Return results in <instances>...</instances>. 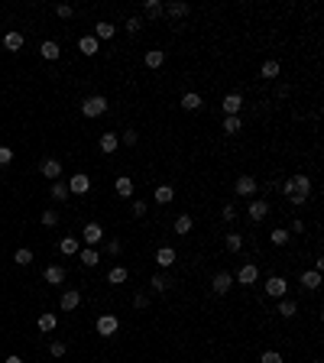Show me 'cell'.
Instances as JSON below:
<instances>
[{
	"label": "cell",
	"instance_id": "obj_42",
	"mask_svg": "<svg viewBox=\"0 0 324 363\" xmlns=\"http://www.w3.org/2000/svg\"><path fill=\"white\" fill-rule=\"evenodd\" d=\"M259 363H282V353L279 350H266L263 357H259Z\"/></svg>",
	"mask_w": 324,
	"mask_h": 363
},
{
	"label": "cell",
	"instance_id": "obj_50",
	"mask_svg": "<svg viewBox=\"0 0 324 363\" xmlns=\"http://www.w3.org/2000/svg\"><path fill=\"white\" fill-rule=\"evenodd\" d=\"M133 305H136V308H146V305H149V298L143 295V292H136V295H133Z\"/></svg>",
	"mask_w": 324,
	"mask_h": 363
},
{
	"label": "cell",
	"instance_id": "obj_5",
	"mask_svg": "<svg viewBox=\"0 0 324 363\" xmlns=\"http://www.w3.org/2000/svg\"><path fill=\"white\" fill-rule=\"evenodd\" d=\"M263 289H266V295H269V298H285L288 282H285L282 276H269V279H266V285H263Z\"/></svg>",
	"mask_w": 324,
	"mask_h": 363
},
{
	"label": "cell",
	"instance_id": "obj_26",
	"mask_svg": "<svg viewBox=\"0 0 324 363\" xmlns=\"http://www.w3.org/2000/svg\"><path fill=\"white\" fill-rule=\"evenodd\" d=\"M36 324H39V331H43V334H49V331H55V324H59V318L46 311V314H39V321H36Z\"/></svg>",
	"mask_w": 324,
	"mask_h": 363
},
{
	"label": "cell",
	"instance_id": "obj_46",
	"mask_svg": "<svg viewBox=\"0 0 324 363\" xmlns=\"http://www.w3.org/2000/svg\"><path fill=\"white\" fill-rule=\"evenodd\" d=\"M146 201H133V217H146Z\"/></svg>",
	"mask_w": 324,
	"mask_h": 363
},
{
	"label": "cell",
	"instance_id": "obj_48",
	"mask_svg": "<svg viewBox=\"0 0 324 363\" xmlns=\"http://www.w3.org/2000/svg\"><path fill=\"white\" fill-rule=\"evenodd\" d=\"M136 140H140L136 130H127V133H123V143H127V146H136Z\"/></svg>",
	"mask_w": 324,
	"mask_h": 363
},
{
	"label": "cell",
	"instance_id": "obj_38",
	"mask_svg": "<svg viewBox=\"0 0 324 363\" xmlns=\"http://www.w3.org/2000/svg\"><path fill=\"white\" fill-rule=\"evenodd\" d=\"M288 237H292V234H288V230H282V227H275V230H272V234H269V240H272L275 246H285V243H288Z\"/></svg>",
	"mask_w": 324,
	"mask_h": 363
},
{
	"label": "cell",
	"instance_id": "obj_21",
	"mask_svg": "<svg viewBox=\"0 0 324 363\" xmlns=\"http://www.w3.org/2000/svg\"><path fill=\"white\" fill-rule=\"evenodd\" d=\"M114 191H117L120 198H133V182H130L127 175H120V179L114 182Z\"/></svg>",
	"mask_w": 324,
	"mask_h": 363
},
{
	"label": "cell",
	"instance_id": "obj_47",
	"mask_svg": "<svg viewBox=\"0 0 324 363\" xmlns=\"http://www.w3.org/2000/svg\"><path fill=\"white\" fill-rule=\"evenodd\" d=\"M55 13H59L62 20H68V17H72L75 10H72V7H68V4H59V7H55Z\"/></svg>",
	"mask_w": 324,
	"mask_h": 363
},
{
	"label": "cell",
	"instance_id": "obj_14",
	"mask_svg": "<svg viewBox=\"0 0 324 363\" xmlns=\"http://www.w3.org/2000/svg\"><path fill=\"white\" fill-rule=\"evenodd\" d=\"M39 172H43L46 179H59L62 175V162L59 159H43L39 162Z\"/></svg>",
	"mask_w": 324,
	"mask_h": 363
},
{
	"label": "cell",
	"instance_id": "obj_7",
	"mask_svg": "<svg viewBox=\"0 0 324 363\" xmlns=\"http://www.w3.org/2000/svg\"><path fill=\"white\" fill-rule=\"evenodd\" d=\"M246 214H250V221H263V217L269 214V201H263V198H250Z\"/></svg>",
	"mask_w": 324,
	"mask_h": 363
},
{
	"label": "cell",
	"instance_id": "obj_29",
	"mask_svg": "<svg viewBox=\"0 0 324 363\" xmlns=\"http://www.w3.org/2000/svg\"><path fill=\"white\" fill-rule=\"evenodd\" d=\"M143 13H146L149 20H156V17H162V13H165V4H159V0H146Z\"/></svg>",
	"mask_w": 324,
	"mask_h": 363
},
{
	"label": "cell",
	"instance_id": "obj_6",
	"mask_svg": "<svg viewBox=\"0 0 324 363\" xmlns=\"http://www.w3.org/2000/svg\"><path fill=\"white\" fill-rule=\"evenodd\" d=\"M81 240H85L88 246H98L101 240H104V227H101L98 221H91V224H85V230H81Z\"/></svg>",
	"mask_w": 324,
	"mask_h": 363
},
{
	"label": "cell",
	"instance_id": "obj_30",
	"mask_svg": "<svg viewBox=\"0 0 324 363\" xmlns=\"http://www.w3.org/2000/svg\"><path fill=\"white\" fill-rule=\"evenodd\" d=\"M59 250L65 253V256H75V253L81 250V243L75 240V237H62V243H59Z\"/></svg>",
	"mask_w": 324,
	"mask_h": 363
},
{
	"label": "cell",
	"instance_id": "obj_44",
	"mask_svg": "<svg viewBox=\"0 0 324 363\" xmlns=\"http://www.w3.org/2000/svg\"><path fill=\"white\" fill-rule=\"evenodd\" d=\"M65 350H68V347L62 344V340H52V347H49V353H52V357H65Z\"/></svg>",
	"mask_w": 324,
	"mask_h": 363
},
{
	"label": "cell",
	"instance_id": "obj_15",
	"mask_svg": "<svg viewBox=\"0 0 324 363\" xmlns=\"http://www.w3.org/2000/svg\"><path fill=\"white\" fill-rule=\"evenodd\" d=\"M81 253V263L88 266V269H94V266L101 263V253H98V246H85V250H78Z\"/></svg>",
	"mask_w": 324,
	"mask_h": 363
},
{
	"label": "cell",
	"instance_id": "obj_2",
	"mask_svg": "<svg viewBox=\"0 0 324 363\" xmlns=\"http://www.w3.org/2000/svg\"><path fill=\"white\" fill-rule=\"evenodd\" d=\"M104 111H107V101L101 98V94H94V98H85V101H81V114H85V117H101Z\"/></svg>",
	"mask_w": 324,
	"mask_h": 363
},
{
	"label": "cell",
	"instance_id": "obj_13",
	"mask_svg": "<svg viewBox=\"0 0 324 363\" xmlns=\"http://www.w3.org/2000/svg\"><path fill=\"white\" fill-rule=\"evenodd\" d=\"M78 52H81V56H98V52H101V43L94 36H81L78 39Z\"/></svg>",
	"mask_w": 324,
	"mask_h": 363
},
{
	"label": "cell",
	"instance_id": "obj_31",
	"mask_svg": "<svg viewBox=\"0 0 324 363\" xmlns=\"http://www.w3.org/2000/svg\"><path fill=\"white\" fill-rule=\"evenodd\" d=\"M114 23H98V26H94V39H98V43H101V39H114Z\"/></svg>",
	"mask_w": 324,
	"mask_h": 363
},
{
	"label": "cell",
	"instance_id": "obj_18",
	"mask_svg": "<svg viewBox=\"0 0 324 363\" xmlns=\"http://www.w3.org/2000/svg\"><path fill=\"white\" fill-rule=\"evenodd\" d=\"M4 46H7V49H10V52H20V49H23V33L10 30V33H7V36H4Z\"/></svg>",
	"mask_w": 324,
	"mask_h": 363
},
{
	"label": "cell",
	"instance_id": "obj_39",
	"mask_svg": "<svg viewBox=\"0 0 324 363\" xmlns=\"http://www.w3.org/2000/svg\"><path fill=\"white\" fill-rule=\"evenodd\" d=\"M165 13H169L172 20H175V17H185V13H188V4H165Z\"/></svg>",
	"mask_w": 324,
	"mask_h": 363
},
{
	"label": "cell",
	"instance_id": "obj_45",
	"mask_svg": "<svg viewBox=\"0 0 324 363\" xmlns=\"http://www.w3.org/2000/svg\"><path fill=\"white\" fill-rule=\"evenodd\" d=\"M140 30H143V20L140 17H130L127 20V33H140Z\"/></svg>",
	"mask_w": 324,
	"mask_h": 363
},
{
	"label": "cell",
	"instance_id": "obj_52",
	"mask_svg": "<svg viewBox=\"0 0 324 363\" xmlns=\"http://www.w3.org/2000/svg\"><path fill=\"white\" fill-rule=\"evenodd\" d=\"M4 363H23V360H20V357H17V353H10V357H7Z\"/></svg>",
	"mask_w": 324,
	"mask_h": 363
},
{
	"label": "cell",
	"instance_id": "obj_40",
	"mask_svg": "<svg viewBox=\"0 0 324 363\" xmlns=\"http://www.w3.org/2000/svg\"><path fill=\"white\" fill-rule=\"evenodd\" d=\"M227 250L240 253V250H243V237H240V234H227Z\"/></svg>",
	"mask_w": 324,
	"mask_h": 363
},
{
	"label": "cell",
	"instance_id": "obj_51",
	"mask_svg": "<svg viewBox=\"0 0 324 363\" xmlns=\"http://www.w3.org/2000/svg\"><path fill=\"white\" fill-rule=\"evenodd\" d=\"M107 253H114V256H117V253H120V240H110L107 243Z\"/></svg>",
	"mask_w": 324,
	"mask_h": 363
},
{
	"label": "cell",
	"instance_id": "obj_11",
	"mask_svg": "<svg viewBox=\"0 0 324 363\" xmlns=\"http://www.w3.org/2000/svg\"><path fill=\"white\" fill-rule=\"evenodd\" d=\"M240 107H243V98H240L237 91H230V94L224 98V117H237Z\"/></svg>",
	"mask_w": 324,
	"mask_h": 363
},
{
	"label": "cell",
	"instance_id": "obj_37",
	"mask_svg": "<svg viewBox=\"0 0 324 363\" xmlns=\"http://www.w3.org/2000/svg\"><path fill=\"white\" fill-rule=\"evenodd\" d=\"M240 127H243V123H240V117H224V133H227V136L240 133Z\"/></svg>",
	"mask_w": 324,
	"mask_h": 363
},
{
	"label": "cell",
	"instance_id": "obj_34",
	"mask_svg": "<svg viewBox=\"0 0 324 363\" xmlns=\"http://www.w3.org/2000/svg\"><path fill=\"white\" fill-rule=\"evenodd\" d=\"M259 72H263V78H279V62H275V59L263 62V68H259Z\"/></svg>",
	"mask_w": 324,
	"mask_h": 363
},
{
	"label": "cell",
	"instance_id": "obj_1",
	"mask_svg": "<svg viewBox=\"0 0 324 363\" xmlns=\"http://www.w3.org/2000/svg\"><path fill=\"white\" fill-rule=\"evenodd\" d=\"M282 191H285V198L295 204V208H301L305 198L311 195V179H308V175H292V179L282 185Z\"/></svg>",
	"mask_w": 324,
	"mask_h": 363
},
{
	"label": "cell",
	"instance_id": "obj_28",
	"mask_svg": "<svg viewBox=\"0 0 324 363\" xmlns=\"http://www.w3.org/2000/svg\"><path fill=\"white\" fill-rule=\"evenodd\" d=\"M143 62H146V68H162V62H165V52L153 49V52H146V56H143Z\"/></svg>",
	"mask_w": 324,
	"mask_h": 363
},
{
	"label": "cell",
	"instance_id": "obj_10",
	"mask_svg": "<svg viewBox=\"0 0 324 363\" xmlns=\"http://www.w3.org/2000/svg\"><path fill=\"white\" fill-rule=\"evenodd\" d=\"M117 327H120L117 314H101V318H98V334H101V337H110V334H117Z\"/></svg>",
	"mask_w": 324,
	"mask_h": 363
},
{
	"label": "cell",
	"instance_id": "obj_17",
	"mask_svg": "<svg viewBox=\"0 0 324 363\" xmlns=\"http://www.w3.org/2000/svg\"><path fill=\"white\" fill-rule=\"evenodd\" d=\"M301 285H305L308 292H314L321 285V272L318 269H305V272H301Z\"/></svg>",
	"mask_w": 324,
	"mask_h": 363
},
{
	"label": "cell",
	"instance_id": "obj_3",
	"mask_svg": "<svg viewBox=\"0 0 324 363\" xmlns=\"http://www.w3.org/2000/svg\"><path fill=\"white\" fill-rule=\"evenodd\" d=\"M233 289V276L230 272H214V279H211V292H214V295H227V292Z\"/></svg>",
	"mask_w": 324,
	"mask_h": 363
},
{
	"label": "cell",
	"instance_id": "obj_4",
	"mask_svg": "<svg viewBox=\"0 0 324 363\" xmlns=\"http://www.w3.org/2000/svg\"><path fill=\"white\" fill-rule=\"evenodd\" d=\"M256 188H259V182L253 179V175H240V179L233 182V191H237L240 198H253V195H256Z\"/></svg>",
	"mask_w": 324,
	"mask_h": 363
},
{
	"label": "cell",
	"instance_id": "obj_49",
	"mask_svg": "<svg viewBox=\"0 0 324 363\" xmlns=\"http://www.w3.org/2000/svg\"><path fill=\"white\" fill-rule=\"evenodd\" d=\"M220 214H224V221H233V217H237V208H233V204H224Z\"/></svg>",
	"mask_w": 324,
	"mask_h": 363
},
{
	"label": "cell",
	"instance_id": "obj_9",
	"mask_svg": "<svg viewBox=\"0 0 324 363\" xmlns=\"http://www.w3.org/2000/svg\"><path fill=\"white\" fill-rule=\"evenodd\" d=\"M68 185V191L72 195H88V188H91V179H88L85 172H75L72 175V182H65Z\"/></svg>",
	"mask_w": 324,
	"mask_h": 363
},
{
	"label": "cell",
	"instance_id": "obj_27",
	"mask_svg": "<svg viewBox=\"0 0 324 363\" xmlns=\"http://www.w3.org/2000/svg\"><path fill=\"white\" fill-rule=\"evenodd\" d=\"M275 311L282 314V318H295V311H298V305L292 302V298H279V308Z\"/></svg>",
	"mask_w": 324,
	"mask_h": 363
},
{
	"label": "cell",
	"instance_id": "obj_35",
	"mask_svg": "<svg viewBox=\"0 0 324 363\" xmlns=\"http://www.w3.org/2000/svg\"><path fill=\"white\" fill-rule=\"evenodd\" d=\"M68 195H72V191H68L65 182H52V198H55V201H65Z\"/></svg>",
	"mask_w": 324,
	"mask_h": 363
},
{
	"label": "cell",
	"instance_id": "obj_12",
	"mask_svg": "<svg viewBox=\"0 0 324 363\" xmlns=\"http://www.w3.org/2000/svg\"><path fill=\"white\" fill-rule=\"evenodd\" d=\"M175 250H172V246H159V250H156V263L162 266V269H172V266H175Z\"/></svg>",
	"mask_w": 324,
	"mask_h": 363
},
{
	"label": "cell",
	"instance_id": "obj_24",
	"mask_svg": "<svg viewBox=\"0 0 324 363\" xmlns=\"http://www.w3.org/2000/svg\"><path fill=\"white\" fill-rule=\"evenodd\" d=\"M117 146H120V136L117 133H104L101 136V153H117Z\"/></svg>",
	"mask_w": 324,
	"mask_h": 363
},
{
	"label": "cell",
	"instance_id": "obj_43",
	"mask_svg": "<svg viewBox=\"0 0 324 363\" xmlns=\"http://www.w3.org/2000/svg\"><path fill=\"white\" fill-rule=\"evenodd\" d=\"M13 162V149L10 146H0V166H10Z\"/></svg>",
	"mask_w": 324,
	"mask_h": 363
},
{
	"label": "cell",
	"instance_id": "obj_25",
	"mask_svg": "<svg viewBox=\"0 0 324 363\" xmlns=\"http://www.w3.org/2000/svg\"><path fill=\"white\" fill-rule=\"evenodd\" d=\"M149 285H153V292H169V285H172V279L165 276V272H156L153 279H149Z\"/></svg>",
	"mask_w": 324,
	"mask_h": 363
},
{
	"label": "cell",
	"instance_id": "obj_41",
	"mask_svg": "<svg viewBox=\"0 0 324 363\" xmlns=\"http://www.w3.org/2000/svg\"><path fill=\"white\" fill-rule=\"evenodd\" d=\"M55 224H59V214H55L52 208H46L43 211V227H55Z\"/></svg>",
	"mask_w": 324,
	"mask_h": 363
},
{
	"label": "cell",
	"instance_id": "obj_23",
	"mask_svg": "<svg viewBox=\"0 0 324 363\" xmlns=\"http://www.w3.org/2000/svg\"><path fill=\"white\" fill-rule=\"evenodd\" d=\"M39 52H43V59H46V62H55V59L62 56L59 43H52V39H49V43H43V46H39Z\"/></svg>",
	"mask_w": 324,
	"mask_h": 363
},
{
	"label": "cell",
	"instance_id": "obj_8",
	"mask_svg": "<svg viewBox=\"0 0 324 363\" xmlns=\"http://www.w3.org/2000/svg\"><path fill=\"white\" fill-rule=\"evenodd\" d=\"M237 282H240V285H256V282H259V269H256V263H246V266H240V272H237Z\"/></svg>",
	"mask_w": 324,
	"mask_h": 363
},
{
	"label": "cell",
	"instance_id": "obj_33",
	"mask_svg": "<svg viewBox=\"0 0 324 363\" xmlns=\"http://www.w3.org/2000/svg\"><path fill=\"white\" fill-rule=\"evenodd\" d=\"M13 259H17V266H30L33 263V250L30 246H20V250L13 253Z\"/></svg>",
	"mask_w": 324,
	"mask_h": 363
},
{
	"label": "cell",
	"instance_id": "obj_19",
	"mask_svg": "<svg viewBox=\"0 0 324 363\" xmlns=\"http://www.w3.org/2000/svg\"><path fill=\"white\" fill-rule=\"evenodd\" d=\"M182 107H185V111H201V107H204L201 94H198V91H188V94L182 98Z\"/></svg>",
	"mask_w": 324,
	"mask_h": 363
},
{
	"label": "cell",
	"instance_id": "obj_36",
	"mask_svg": "<svg viewBox=\"0 0 324 363\" xmlns=\"http://www.w3.org/2000/svg\"><path fill=\"white\" fill-rule=\"evenodd\" d=\"M175 234H191V217L188 214H178L175 217Z\"/></svg>",
	"mask_w": 324,
	"mask_h": 363
},
{
	"label": "cell",
	"instance_id": "obj_20",
	"mask_svg": "<svg viewBox=\"0 0 324 363\" xmlns=\"http://www.w3.org/2000/svg\"><path fill=\"white\" fill-rule=\"evenodd\" d=\"M127 279H130L127 266H114V269L107 272V282H110V285H123V282H127Z\"/></svg>",
	"mask_w": 324,
	"mask_h": 363
},
{
	"label": "cell",
	"instance_id": "obj_22",
	"mask_svg": "<svg viewBox=\"0 0 324 363\" xmlns=\"http://www.w3.org/2000/svg\"><path fill=\"white\" fill-rule=\"evenodd\" d=\"M59 305H62V311H75V308L81 305V295L72 289V292H65V295H62V302H59Z\"/></svg>",
	"mask_w": 324,
	"mask_h": 363
},
{
	"label": "cell",
	"instance_id": "obj_16",
	"mask_svg": "<svg viewBox=\"0 0 324 363\" xmlns=\"http://www.w3.org/2000/svg\"><path fill=\"white\" fill-rule=\"evenodd\" d=\"M43 279H46L49 285H59V282H65V269H62V266H46Z\"/></svg>",
	"mask_w": 324,
	"mask_h": 363
},
{
	"label": "cell",
	"instance_id": "obj_32",
	"mask_svg": "<svg viewBox=\"0 0 324 363\" xmlns=\"http://www.w3.org/2000/svg\"><path fill=\"white\" fill-rule=\"evenodd\" d=\"M172 198H175V188H172V185H159V188H156V201L159 204H169Z\"/></svg>",
	"mask_w": 324,
	"mask_h": 363
}]
</instances>
